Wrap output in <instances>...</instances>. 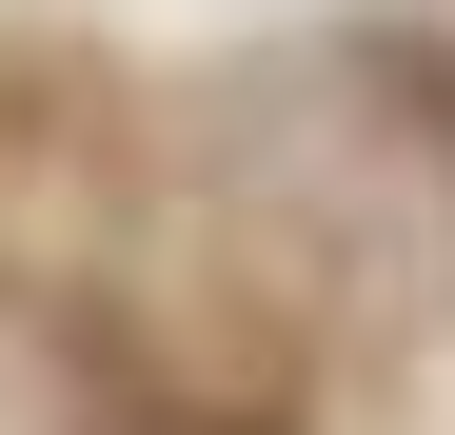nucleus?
Segmentation results:
<instances>
[{"label": "nucleus", "mask_w": 455, "mask_h": 435, "mask_svg": "<svg viewBox=\"0 0 455 435\" xmlns=\"http://www.w3.org/2000/svg\"><path fill=\"white\" fill-rule=\"evenodd\" d=\"M100 435H277L258 396H179V376H139V356H100Z\"/></svg>", "instance_id": "1"}]
</instances>
